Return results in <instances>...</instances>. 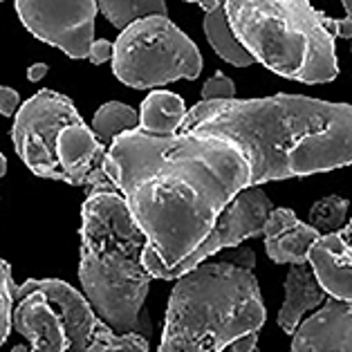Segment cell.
<instances>
[{"mask_svg":"<svg viewBox=\"0 0 352 352\" xmlns=\"http://www.w3.org/2000/svg\"><path fill=\"white\" fill-rule=\"evenodd\" d=\"M146 236L119 193H92L81 209L79 280L85 303L119 337L148 341L153 323L144 310L151 274L142 263Z\"/></svg>","mask_w":352,"mask_h":352,"instance_id":"cell-3","label":"cell"},{"mask_svg":"<svg viewBox=\"0 0 352 352\" xmlns=\"http://www.w3.org/2000/svg\"><path fill=\"white\" fill-rule=\"evenodd\" d=\"M343 5H346V21H341V34H339V36L350 38V34H352V30H350L352 28V19H350V16H352V12H350V3H348V0Z\"/></svg>","mask_w":352,"mask_h":352,"instance_id":"cell-27","label":"cell"},{"mask_svg":"<svg viewBox=\"0 0 352 352\" xmlns=\"http://www.w3.org/2000/svg\"><path fill=\"white\" fill-rule=\"evenodd\" d=\"M348 225V200L339 195L321 197L310 209V227L319 236L334 234Z\"/></svg>","mask_w":352,"mask_h":352,"instance_id":"cell-19","label":"cell"},{"mask_svg":"<svg viewBox=\"0 0 352 352\" xmlns=\"http://www.w3.org/2000/svg\"><path fill=\"white\" fill-rule=\"evenodd\" d=\"M325 292L319 287L312 270L305 265H292L285 276V303L278 312V325L285 334H294L305 312L325 303Z\"/></svg>","mask_w":352,"mask_h":352,"instance_id":"cell-14","label":"cell"},{"mask_svg":"<svg viewBox=\"0 0 352 352\" xmlns=\"http://www.w3.org/2000/svg\"><path fill=\"white\" fill-rule=\"evenodd\" d=\"M113 72L135 90L160 88L179 79H197L202 56L195 43L164 16L142 19L113 43Z\"/></svg>","mask_w":352,"mask_h":352,"instance_id":"cell-7","label":"cell"},{"mask_svg":"<svg viewBox=\"0 0 352 352\" xmlns=\"http://www.w3.org/2000/svg\"><path fill=\"white\" fill-rule=\"evenodd\" d=\"M272 211V200L265 195L263 188L258 186H249L245 191H240L234 200H231L225 211L220 213L216 225L207 234V238L193 249L191 256L175 265L170 270H160L155 274H151V278H162V280H177L184 274L195 270L197 265H202V261H207L209 256L225 247H236L243 240L252 236H263V225L267 220Z\"/></svg>","mask_w":352,"mask_h":352,"instance_id":"cell-10","label":"cell"},{"mask_svg":"<svg viewBox=\"0 0 352 352\" xmlns=\"http://www.w3.org/2000/svg\"><path fill=\"white\" fill-rule=\"evenodd\" d=\"M236 97V85L225 72H216L202 85V101H229Z\"/></svg>","mask_w":352,"mask_h":352,"instance_id":"cell-21","label":"cell"},{"mask_svg":"<svg viewBox=\"0 0 352 352\" xmlns=\"http://www.w3.org/2000/svg\"><path fill=\"white\" fill-rule=\"evenodd\" d=\"M265 252L276 265H305L307 249L319 234L296 218L292 209H272L263 225Z\"/></svg>","mask_w":352,"mask_h":352,"instance_id":"cell-13","label":"cell"},{"mask_svg":"<svg viewBox=\"0 0 352 352\" xmlns=\"http://www.w3.org/2000/svg\"><path fill=\"white\" fill-rule=\"evenodd\" d=\"M204 34H207L209 45L216 50V54L225 58L227 63L236 67H247L254 63L252 54H249L236 41L234 34H231V28L225 16V3H222V7H218L216 12L204 16Z\"/></svg>","mask_w":352,"mask_h":352,"instance_id":"cell-16","label":"cell"},{"mask_svg":"<svg viewBox=\"0 0 352 352\" xmlns=\"http://www.w3.org/2000/svg\"><path fill=\"white\" fill-rule=\"evenodd\" d=\"M256 343H258V332H252V334H247V337L231 343L229 352H254Z\"/></svg>","mask_w":352,"mask_h":352,"instance_id":"cell-25","label":"cell"},{"mask_svg":"<svg viewBox=\"0 0 352 352\" xmlns=\"http://www.w3.org/2000/svg\"><path fill=\"white\" fill-rule=\"evenodd\" d=\"M90 61L94 65H101L113 58V43L106 41V38H99V41H92V47H90Z\"/></svg>","mask_w":352,"mask_h":352,"instance_id":"cell-24","label":"cell"},{"mask_svg":"<svg viewBox=\"0 0 352 352\" xmlns=\"http://www.w3.org/2000/svg\"><path fill=\"white\" fill-rule=\"evenodd\" d=\"M197 5H200V7H202V10H204V12H207V14H211V12H216V10H218V7H222V3H218V0H211V3H204V0H200V3H197Z\"/></svg>","mask_w":352,"mask_h":352,"instance_id":"cell-28","label":"cell"},{"mask_svg":"<svg viewBox=\"0 0 352 352\" xmlns=\"http://www.w3.org/2000/svg\"><path fill=\"white\" fill-rule=\"evenodd\" d=\"M97 12L104 14V19L119 30H126L128 25L142 19H151V16L168 19L164 0H99Z\"/></svg>","mask_w":352,"mask_h":352,"instance_id":"cell-18","label":"cell"},{"mask_svg":"<svg viewBox=\"0 0 352 352\" xmlns=\"http://www.w3.org/2000/svg\"><path fill=\"white\" fill-rule=\"evenodd\" d=\"M16 300L12 328L30 339V348L14 352H148L146 339L110 330L65 280L30 278Z\"/></svg>","mask_w":352,"mask_h":352,"instance_id":"cell-6","label":"cell"},{"mask_svg":"<svg viewBox=\"0 0 352 352\" xmlns=\"http://www.w3.org/2000/svg\"><path fill=\"white\" fill-rule=\"evenodd\" d=\"M352 227L328 236H319L307 249V267L312 270L319 287L325 296L334 300L350 303L352 300V245H350Z\"/></svg>","mask_w":352,"mask_h":352,"instance_id":"cell-11","label":"cell"},{"mask_svg":"<svg viewBox=\"0 0 352 352\" xmlns=\"http://www.w3.org/2000/svg\"><path fill=\"white\" fill-rule=\"evenodd\" d=\"M254 352H261V350H258V348H256V350H254Z\"/></svg>","mask_w":352,"mask_h":352,"instance_id":"cell-30","label":"cell"},{"mask_svg":"<svg viewBox=\"0 0 352 352\" xmlns=\"http://www.w3.org/2000/svg\"><path fill=\"white\" fill-rule=\"evenodd\" d=\"M289 352H352V307L325 298L312 316L298 323Z\"/></svg>","mask_w":352,"mask_h":352,"instance_id":"cell-12","label":"cell"},{"mask_svg":"<svg viewBox=\"0 0 352 352\" xmlns=\"http://www.w3.org/2000/svg\"><path fill=\"white\" fill-rule=\"evenodd\" d=\"M137 128H140V115L131 106L119 104V101H110V104L101 106L97 110V115L92 117L90 131L101 144L110 146L119 135L133 133Z\"/></svg>","mask_w":352,"mask_h":352,"instance_id":"cell-17","label":"cell"},{"mask_svg":"<svg viewBox=\"0 0 352 352\" xmlns=\"http://www.w3.org/2000/svg\"><path fill=\"white\" fill-rule=\"evenodd\" d=\"M7 173V160H5V155L0 153V177H3Z\"/></svg>","mask_w":352,"mask_h":352,"instance_id":"cell-29","label":"cell"},{"mask_svg":"<svg viewBox=\"0 0 352 352\" xmlns=\"http://www.w3.org/2000/svg\"><path fill=\"white\" fill-rule=\"evenodd\" d=\"M106 175L146 236L148 274L191 256L227 204L249 188V166L234 146L179 133L119 135L108 146Z\"/></svg>","mask_w":352,"mask_h":352,"instance_id":"cell-1","label":"cell"},{"mask_svg":"<svg viewBox=\"0 0 352 352\" xmlns=\"http://www.w3.org/2000/svg\"><path fill=\"white\" fill-rule=\"evenodd\" d=\"M184 117L186 108L182 97H177L175 92L153 90L142 104L137 131L148 137H170L179 133Z\"/></svg>","mask_w":352,"mask_h":352,"instance_id":"cell-15","label":"cell"},{"mask_svg":"<svg viewBox=\"0 0 352 352\" xmlns=\"http://www.w3.org/2000/svg\"><path fill=\"white\" fill-rule=\"evenodd\" d=\"M179 135L234 146L249 166V186L323 173L352 162L350 106L303 94L200 101L186 110Z\"/></svg>","mask_w":352,"mask_h":352,"instance_id":"cell-2","label":"cell"},{"mask_svg":"<svg viewBox=\"0 0 352 352\" xmlns=\"http://www.w3.org/2000/svg\"><path fill=\"white\" fill-rule=\"evenodd\" d=\"M225 16L236 41L267 70L307 85L337 79L341 21L307 0H229Z\"/></svg>","mask_w":352,"mask_h":352,"instance_id":"cell-5","label":"cell"},{"mask_svg":"<svg viewBox=\"0 0 352 352\" xmlns=\"http://www.w3.org/2000/svg\"><path fill=\"white\" fill-rule=\"evenodd\" d=\"M267 312L254 272L229 263L197 265L177 278L157 352H222L258 332Z\"/></svg>","mask_w":352,"mask_h":352,"instance_id":"cell-4","label":"cell"},{"mask_svg":"<svg viewBox=\"0 0 352 352\" xmlns=\"http://www.w3.org/2000/svg\"><path fill=\"white\" fill-rule=\"evenodd\" d=\"M47 72H50L47 63H34L30 70H28V79L32 83H38V81H43V76H45Z\"/></svg>","mask_w":352,"mask_h":352,"instance_id":"cell-26","label":"cell"},{"mask_svg":"<svg viewBox=\"0 0 352 352\" xmlns=\"http://www.w3.org/2000/svg\"><path fill=\"white\" fill-rule=\"evenodd\" d=\"M225 263L234 265V267H240V270L252 272V270H254V265H256V254H254L249 247H238L236 252H231V254L227 256Z\"/></svg>","mask_w":352,"mask_h":352,"instance_id":"cell-23","label":"cell"},{"mask_svg":"<svg viewBox=\"0 0 352 352\" xmlns=\"http://www.w3.org/2000/svg\"><path fill=\"white\" fill-rule=\"evenodd\" d=\"M16 14L38 41L76 61L90 56L97 0H19Z\"/></svg>","mask_w":352,"mask_h":352,"instance_id":"cell-9","label":"cell"},{"mask_svg":"<svg viewBox=\"0 0 352 352\" xmlns=\"http://www.w3.org/2000/svg\"><path fill=\"white\" fill-rule=\"evenodd\" d=\"M21 106V97L14 88L0 85V115L3 117H14L16 110Z\"/></svg>","mask_w":352,"mask_h":352,"instance_id":"cell-22","label":"cell"},{"mask_svg":"<svg viewBox=\"0 0 352 352\" xmlns=\"http://www.w3.org/2000/svg\"><path fill=\"white\" fill-rule=\"evenodd\" d=\"M19 285L12 278V267L7 261L0 258V346L7 341L12 332V312Z\"/></svg>","mask_w":352,"mask_h":352,"instance_id":"cell-20","label":"cell"},{"mask_svg":"<svg viewBox=\"0 0 352 352\" xmlns=\"http://www.w3.org/2000/svg\"><path fill=\"white\" fill-rule=\"evenodd\" d=\"M12 140L16 153L34 175L61 182L56 142L65 126L83 122L79 110L61 92L41 90L14 115Z\"/></svg>","mask_w":352,"mask_h":352,"instance_id":"cell-8","label":"cell"}]
</instances>
